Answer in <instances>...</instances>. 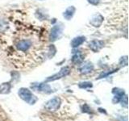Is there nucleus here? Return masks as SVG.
Returning a JSON list of instances; mask_svg holds the SVG:
<instances>
[{
  "label": "nucleus",
  "instance_id": "obj_5",
  "mask_svg": "<svg viewBox=\"0 0 129 121\" xmlns=\"http://www.w3.org/2000/svg\"><path fill=\"white\" fill-rule=\"evenodd\" d=\"M31 88L34 89L38 91H42L44 93H50L52 92L51 87L48 86V84L44 83H39V84H35L33 86H31Z\"/></svg>",
  "mask_w": 129,
  "mask_h": 121
},
{
  "label": "nucleus",
  "instance_id": "obj_3",
  "mask_svg": "<svg viewBox=\"0 0 129 121\" xmlns=\"http://www.w3.org/2000/svg\"><path fill=\"white\" fill-rule=\"evenodd\" d=\"M70 68H69V67H64L59 71V73L54 74L53 76L50 77V78H48L46 81H47V82H51V81H55V80H57L59 78H64V77L67 76L69 74H70Z\"/></svg>",
  "mask_w": 129,
  "mask_h": 121
},
{
  "label": "nucleus",
  "instance_id": "obj_15",
  "mask_svg": "<svg viewBox=\"0 0 129 121\" xmlns=\"http://www.w3.org/2000/svg\"><path fill=\"white\" fill-rule=\"evenodd\" d=\"M92 86V83L91 82H82L79 84V87L80 88H89Z\"/></svg>",
  "mask_w": 129,
  "mask_h": 121
},
{
  "label": "nucleus",
  "instance_id": "obj_4",
  "mask_svg": "<svg viewBox=\"0 0 129 121\" xmlns=\"http://www.w3.org/2000/svg\"><path fill=\"white\" fill-rule=\"evenodd\" d=\"M62 30H63V27L60 25L54 26L51 31V40H57L60 36V35L62 34Z\"/></svg>",
  "mask_w": 129,
  "mask_h": 121
},
{
  "label": "nucleus",
  "instance_id": "obj_12",
  "mask_svg": "<svg viewBox=\"0 0 129 121\" xmlns=\"http://www.w3.org/2000/svg\"><path fill=\"white\" fill-rule=\"evenodd\" d=\"M103 19V17L100 15H96L91 19V24H93L94 27H99L102 23Z\"/></svg>",
  "mask_w": 129,
  "mask_h": 121
},
{
  "label": "nucleus",
  "instance_id": "obj_2",
  "mask_svg": "<svg viewBox=\"0 0 129 121\" xmlns=\"http://www.w3.org/2000/svg\"><path fill=\"white\" fill-rule=\"evenodd\" d=\"M60 105V99L58 97H55V98L48 101L45 103V105H44V107H45L47 111H55L56 110H58Z\"/></svg>",
  "mask_w": 129,
  "mask_h": 121
},
{
  "label": "nucleus",
  "instance_id": "obj_1",
  "mask_svg": "<svg viewBox=\"0 0 129 121\" xmlns=\"http://www.w3.org/2000/svg\"><path fill=\"white\" fill-rule=\"evenodd\" d=\"M18 94L20 98H21L23 101H25L26 103H27L30 105L35 104L36 101H37V98H36V97L32 94L28 89H26V88L19 89Z\"/></svg>",
  "mask_w": 129,
  "mask_h": 121
},
{
  "label": "nucleus",
  "instance_id": "obj_10",
  "mask_svg": "<svg viewBox=\"0 0 129 121\" xmlns=\"http://www.w3.org/2000/svg\"><path fill=\"white\" fill-rule=\"evenodd\" d=\"M84 41H85V37H83V36H78V37H76L72 40L71 46L74 48H76V47L81 45Z\"/></svg>",
  "mask_w": 129,
  "mask_h": 121
},
{
  "label": "nucleus",
  "instance_id": "obj_16",
  "mask_svg": "<svg viewBox=\"0 0 129 121\" xmlns=\"http://www.w3.org/2000/svg\"><path fill=\"white\" fill-rule=\"evenodd\" d=\"M88 1L92 4H97L99 3V0H88Z\"/></svg>",
  "mask_w": 129,
  "mask_h": 121
},
{
  "label": "nucleus",
  "instance_id": "obj_6",
  "mask_svg": "<svg viewBox=\"0 0 129 121\" xmlns=\"http://www.w3.org/2000/svg\"><path fill=\"white\" fill-rule=\"evenodd\" d=\"M112 93L115 95L114 99H113V100H112L113 103H119V101L121 100V99L123 98V96L125 95L124 94V90H122V89H119V88H115V89H113Z\"/></svg>",
  "mask_w": 129,
  "mask_h": 121
},
{
  "label": "nucleus",
  "instance_id": "obj_13",
  "mask_svg": "<svg viewBox=\"0 0 129 121\" xmlns=\"http://www.w3.org/2000/svg\"><path fill=\"white\" fill-rule=\"evenodd\" d=\"M11 84L10 83H3L0 86V94H7L10 92L11 90Z\"/></svg>",
  "mask_w": 129,
  "mask_h": 121
},
{
  "label": "nucleus",
  "instance_id": "obj_8",
  "mask_svg": "<svg viewBox=\"0 0 129 121\" xmlns=\"http://www.w3.org/2000/svg\"><path fill=\"white\" fill-rule=\"evenodd\" d=\"M93 69H94V67H93V65L91 63L87 62V63L83 64L82 66L80 67L79 70H80L81 73H82V74H89V73H90L93 70Z\"/></svg>",
  "mask_w": 129,
  "mask_h": 121
},
{
  "label": "nucleus",
  "instance_id": "obj_9",
  "mask_svg": "<svg viewBox=\"0 0 129 121\" xmlns=\"http://www.w3.org/2000/svg\"><path fill=\"white\" fill-rule=\"evenodd\" d=\"M83 60V55L81 52H76L75 54H74L72 58V62L74 64H80Z\"/></svg>",
  "mask_w": 129,
  "mask_h": 121
},
{
  "label": "nucleus",
  "instance_id": "obj_11",
  "mask_svg": "<svg viewBox=\"0 0 129 121\" xmlns=\"http://www.w3.org/2000/svg\"><path fill=\"white\" fill-rule=\"evenodd\" d=\"M74 11H75V8L74 7H68L66 11L64 12V17L66 19H70L73 17V15H74Z\"/></svg>",
  "mask_w": 129,
  "mask_h": 121
},
{
  "label": "nucleus",
  "instance_id": "obj_7",
  "mask_svg": "<svg viewBox=\"0 0 129 121\" xmlns=\"http://www.w3.org/2000/svg\"><path fill=\"white\" fill-rule=\"evenodd\" d=\"M103 47V42L101 40H93L90 43V48H91V50L94 52H98L100 48H102Z\"/></svg>",
  "mask_w": 129,
  "mask_h": 121
},
{
  "label": "nucleus",
  "instance_id": "obj_14",
  "mask_svg": "<svg viewBox=\"0 0 129 121\" xmlns=\"http://www.w3.org/2000/svg\"><path fill=\"white\" fill-rule=\"evenodd\" d=\"M120 101H121V103H122L123 106H124L125 107H127V95H124Z\"/></svg>",
  "mask_w": 129,
  "mask_h": 121
}]
</instances>
